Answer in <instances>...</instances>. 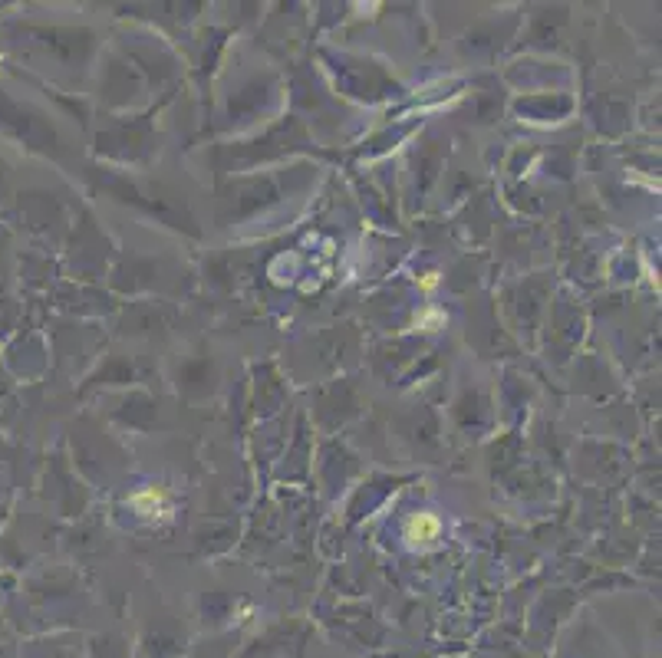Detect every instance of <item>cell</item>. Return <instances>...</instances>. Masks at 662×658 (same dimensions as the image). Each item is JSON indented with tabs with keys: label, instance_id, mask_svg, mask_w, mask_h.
I'll use <instances>...</instances> for the list:
<instances>
[{
	"label": "cell",
	"instance_id": "cell-1",
	"mask_svg": "<svg viewBox=\"0 0 662 658\" xmlns=\"http://www.w3.org/2000/svg\"><path fill=\"white\" fill-rule=\"evenodd\" d=\"M435 537H439V520H435V517L419 514L409 524V540L412 543H432Z\"/></svg>",
	"mask_w": 662,
	"mask_h": 658
}]
</instances>
